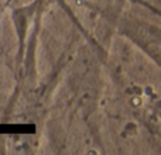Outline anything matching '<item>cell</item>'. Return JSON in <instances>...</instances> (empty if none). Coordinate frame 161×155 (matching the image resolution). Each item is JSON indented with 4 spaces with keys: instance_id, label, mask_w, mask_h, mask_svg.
I'll use <instances>...</instances> for the list:
<instances>
[{
    "instance_id": "cell-1",
    "label": "cell",
    "mask_w": 161,
    "mask_h": 155,
    "mask_svg": "<svg viewBox=\"0 0 161 155\" xmlns=\"http://www.w3.org/2000/svg\"><path fill=\"white\" fill-rule=\"evenodd\" d=\"M122 33L127 37L129 40L137 44L147 55L153 58V61L158 65V56H160V33L158 27L153 30L151 24L139 21H126L122 27Z\"/></svg>"
}]
</instances>
